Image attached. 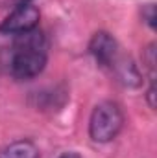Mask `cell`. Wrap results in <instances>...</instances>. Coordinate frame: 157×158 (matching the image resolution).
<instances>
[{"label":"cell","mask_w":157,"mask_h":158,"mask_svg":"<svg viewBox=\"0 0 157 158\" xmlns=\"http://www.w3.org/2000/svg\"><path fill=\"white\" fill-rule=\"evenodd\" d=\"M39 147L32 140H17L0 149V158H39Z\"/></svg>","instance_id":"cell-6"},{"label":"cell","mask_w":157,"mask_h":158,"mask_svg":"<svg viewBox=\"0 0 157 158\" xmlns=\"http://www.w3.org/2000/svg\"><path fill=\"white\" fill-rule=\"evenodd\" d=\"M59 158H81V155L76 153V151H67V153L59 155Z\"/></svg>","instance_id":"cell-9"},{"label":"cell","mask_w":157,"mask_h":158,"mask_svg":"<svg viewBox=\"0 0 157 158\" xmlns=\"http://www.w3.org/2000/svg\"><path fill=\"white\" fill-rule=\"evenodd\" d=\"M48 63V40L41 30H32L15 35L9 48L7 70L17 81L37 77Z\"/></svg>","instance_id":"cell-1"},{"label":"cell","mask_w":157,"mask_h":158,"mask_svg":"<svg viewBox=\"0 0 157 158\" xmlns=\"http://www.w3.org/2000/svg\"><path fill=\"white\" fill-rule=\"evenodd\" d=\"M146 98H148V105L154 109V107H155V101H154V98H155V86H154V83H152V86L148 88V94H146Z\"/></svg>","instance_id":"cell-8"},{"label":"cell","mask_w":157,"mask_h":158,"mask_svg":"<svg viewBox=\"0 0 157 158\" xmlns=\"http://www.w3.org/2000/svg\"><path fill=\"white\" fill-rule=\"evenodd\" d=\"M89 53L102 68H111L120 55L117 39L107 31H96L89 40Z\"/></svg>","instance_id":"cell-4"},{"label":"cell","mask_w":157,"mask_h":158,"mask_svg":"<svg viewBox=\"0 0 157 158\" xmlns=\"http://www.w3.org/2000/svg\"><path fill=\"white\" fill-rule=\"evenodd\" d=\"M124 125V112L115 101L98 103L89 118V136L96 143H107L117 138Z\"/></svg>","instance_id":"cell-2"},{"label":"cell","mask_w":157,"mask_h":158,"mask_svg":"<svg viewBox=\"0 0 157 158\" xmlns=\"http://www.w3.org/2000/svg\"><path fill=\"white\" fill-rule=\"evenodd\" d=\"M109 70L115 74V77H117L124 86L137 88V86H141V83H142V76H141L137 64H135L129 57H126V55H118L117 61L113 63V66H111Z\"/></svg>","instance_id":"cell-5"},{"label":"cell","mask_w":157,"mask_h":158,"mask_svg":"<svg viewBox=\"0 0 157 158\" xmlns=\"http://www.w3.org/2000/svg\"><path fill=\"white\" fill-rule=\"evenodd\" d=\"M41 19L39 9L28 2L22 6L13 7V11L0 22V33L2 35H19V33H26L37 28Z\"/></svg>","instance_id":"cell-3"},{"label":"cell","mask_w":157,"mask_h":158,"mask_svg":"<svg viewBox=\"0 0 157 158\" xmlns=\"http://www.w3.org/2000/svg\"><path fill=\"white\" fill-rule=\"evenodd\" d=\"M141 15H142V20L148 24V28H150V30H155V28H157L155 4H146V6H142V11H141Z\"/></svg>","instance_id":"cell-7"}]
</instances>
